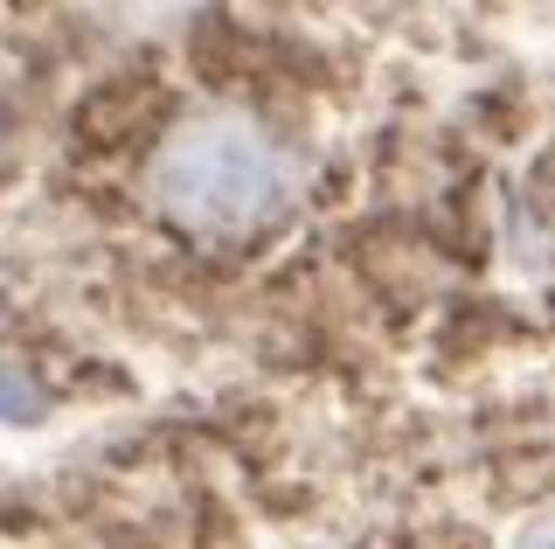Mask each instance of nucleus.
I'll use <instances>...</instances> for the list:
<instances>
[{
	"mask_svg": "<svg viewBox=\"0 0 555 549\" xmlns=\"http://www.w3.org/2000/svg\"><path fill=\"white\" fill-rule=\"evenodd\" d=\"M153 195L173 222L202 237L257 230L285 202V161L250 118H195L153 153Z\"/></svg>",
	"mask_w": 555,
	"mask_h": 549,
	"instance_id": "f257e3e1",
	"label": "nucleus"
},
{
	"mask_svg": "<svg viewBox=\"0 0 555 549\" xmlns=\"http://www.w3.org/2000/svg\"><path fill=\"white\" fill-rule=\"evenodd\" d=\"M35 410H42V390H35L22 369L0 362V418H35Z\"/></svg>",
	"mask_w": 555,
	"mask_h": 549,
	"instance_id": "f03ea898",
	"label": "nucleus"
},
{
	"mask_svg": "<svg viewBox=\"0 0 555 549\" xmlns=\"http://www.w3.org/2000/svg\"><path fill=\"white\" fill-rule=\"evenodd\" d=\"M514 549H555V514H548V522H534V528H528V536H520Z\"/></svg>",
	"mask_w": 555,
	"mask_h": 549,
	"instance_id": "7ed1b4c3",
	"label": "nucleus"
}]
</instances>
